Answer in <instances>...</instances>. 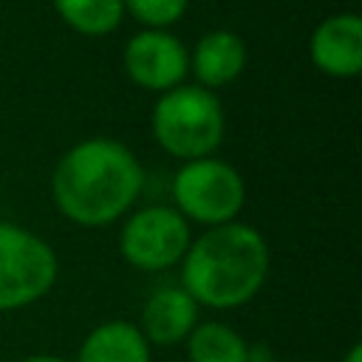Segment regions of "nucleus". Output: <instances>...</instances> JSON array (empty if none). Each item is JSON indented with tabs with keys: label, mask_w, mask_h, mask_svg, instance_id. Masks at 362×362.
Segmentation results:
<instances>
[{
	"label": "nucleus",
	"mask_w": 362,
	"mask_h": 362,
	"mask_svg": "<svg viewBox=\"0 0 362 362\" xmlns=\"http://www.w3.org/2000/svg\"><path fill=\"white\" fill-rule=\"evenodd\" d=\"M144 184L136 156L113 139L96 136L74 144L54 167L57 209L79 226H107L122 218Z\"/></svg>",
	"instance_id": "obj_1"
},
{
	"label": "nucleus",
	"mask_w": 362,
	"mask_h": 362,
	"mask_svg": "<svg viewBox=\"0 0 362 362\" xmlns=\"http://www.w3.org/2000/svg\"><path fill=\"white\" fill-rule=\"evenodd\" d=\"M272 252L266 238L240 221L209 226L181 257V288L204 308L246 305L266 283Z\"/></svg>",
	"instance_id": "obj_2"
},
{
	"label": "nucleus",
	"mask_w": 362,
	"mask_h": 362,
	"mask_svg": "<svg viewBox=\"0 0 362 362\" xmlns=\"http://www.w3.org/2000/svg\"><path fill=\"white\" fill-rule=\"evenodd\" d=\"M153 136L175 158H209L226 130L221 99L201 85H178L158 96L153 107Z\"/></svg>",
	"instance_id": "obj_3"
},
{
	"label": "nucleus",
	"mask_w": 362,
	"mask_h": 362,
	"mask_svg": "<svg viewBox=\"0 0 362 362\" xmlns=\"http://www.w3.org/2000/svg\"><path fill=\"white\" fill-rule=\"evenodd\" d=\"M57 255L31 229L0 221V311H20L42 300L57 283Z\"/></svg>",
	"instance_id": "obj_4"
},
{
	"label": "nucleus",
	"mask_w": 362,
	"mask_h": 362,
	"mask_svg": "<svg viewBox=\"0 0 362 362\" xmlns=\"http://www.w3.org/2000/svg\"><path fill=\"white\" fill-rule=\"evenodd\" d=\"M173 201L178 215L189 223L221 226L235 221L246 201V184L240 173L221 158L184 161L173 175Z\"/></svg>",
	"instance_id": "obj_5"
},
{
	"label": "nucleus",
	"mask_w": 362,
	"mask_h": 362,
	"mask_svg": "<svg viewBox=\"0 0 362 362\" xmlns=\"http://www.w3.org/2000/svg\"><path fill=\"white\" fill-rule=\"evenodd\" d=\"M189 243V223L178 215L175 206L136 209L119 232V252L139 272L173 269L187 255Z\"/></svg>",
	"instance_id": "obj_6"
},
{
	"label": "nucleus",
	"mask_w": 362,
	"mask_h": 362,
	"mask_svg": "<svg viewBox=\"0 0 362 362\" xmlns=\"http://www.w3.org/2000/svg\"><path fill=\"white\" fill-rule=\"evenodd\" d=\"M122 62L127 76L139 88L156 90V93L158 90L167 93L178 88L189 71V54L184 42L175 34L158 31V28H144L133 34L124 45Z\"/></svg>",
	"instance_id": "obj_7"
},
{
	"label": "nucleus",
	"mask_w": 362,
	"mask_h": 362,
	"mask_svg": "<svg viewBox=\"0 0 362 362\" xmlns=\"http://www.w3.org/2000/svg\"><path fill=\"white\" fill-rule=\"evenodd\" d=\"M314 68L334 79H351L362 71V20L354 11L325 17L308 40Z\"/></svg>",
	"instance_id": "obj_8"
},
{
	"label": "nucleus",
	"mask_w": 362,
	"mask_h": 362,
	"mask_svg": "<svg viewBox=\"0 0 362 362\" xmlns=\"http://www.w3.org/2000/svg\"><path fill=\"white\" fill-rule=\"evenodd\" d=\"M198 322H201V305L181 286H161L147 297L141 308L139 331L150 345L170 348V345H181Z\"/></svg>",
	"instance_id": "obj_9"
},
{
	"label": "nucleus",
	"mask_w": 362,
	"mask_h": 362,
	"mask_svg": "<svg viewBox=\"0 0 362 362\" xmlns=\"http://www.w3.org/2000/svg\"><path fill=\"white\" fill-rule=\"evenodd\" d=\"M246 59H249L246 42L235 31L215 28L195 42L189 54V68L201 82V88L209 90V88H223L235 82L243 74Z\"/></svg>",
	"instance_id": "obj_10"
},
{
	"label": "nucleus",
	"mask_w": 362,
	"mask_h": 362,
	"mask_svg": "<svg viewBox=\"0 0 362 362\" xmlns=\"http://www.w3.org/2000/svg\"><path fill=\"white\" fill-rule=\"evenodd\" d=\"M76 362H153V345L136 322L107 320L82 339Z\"/></svg>",
	"instance_id": "obj_11"
},
{
	"label": "nucleus",
	"mask_w": 362,
	"mask_h": 362,
	"mask_svg": "<svg viewBox=\"0 0 362 362\" xmlns=\"http://www.w3.org/2000/svg\"><path fill=\"white\" fill-rule=\"evenodd\" d=\"M184 345L189 362H249V342L221 320L198 322Z\"/></svg>",
	"instance_id": "obj_12"
},
{
	"label": "nucleus",
	"mask_w": 362,
	"mask_h": 362,
	"mask_svg": "<svg viewBox=\"0 0 362 362\" xmlns=\"http://www.w3.org/2000/svg\"><path fill=\"white\" fill-rule=\"evenodd\" d=\"M54 8L68 28L85 37H105L116 31L124 17L122 0H54Z\"/></svg>",
	"instance_id": "obj_13"
},
{
	"label": "nucleus",
	"mask_w": 362,
	"mask_h": 362,
	"mask_svg": "<svg viewBox=\"0 0 362 362\" xmlns=\"http://www.w3.org/2000/svg\"><path fill=\"white\" fill-rule=\"evenodd\" d=\"M124 11H130L144 28L167 31L173 23H178L187 11L189 0H122Z\"/></svg>",
	"instance_id": "obj_14"
},
{
	"label": "nucleus",
	"mask_w": 362,
	"mask_h": 362,
	"mask_svg": "<svg viewBox=\"0 0 362 362\" xmlns=\"http://www.w3.org/2000/svg\"><path fill=\"white\" fill-rule=\"evenodd\" d=\"M20 362H71V359H65L59 354H31V356H25Z\"/></svg>",
	"instance_id": "obj_15"
},
{
	"label": "nucleus",
	"mask_w": 362,
	"mask_h": 362,
	"mask_svg": "<svg viewBox=\"0 0 362 362\" xmlns=\"http://www.w3.org/2000/svg\"><path fill=\"white\" fill-rule=\"evenodd\" d=\"M342 362H362V342H354V345L345 351Z\"/></svg>",
	"instance_id": "obj_16"
}]
</instances>
